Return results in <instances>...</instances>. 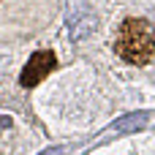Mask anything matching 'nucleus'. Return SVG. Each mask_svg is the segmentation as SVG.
Wrapping results in <instances>:
<instances>
[{
	"mask_svg": "<svg viewBox=\"0 0 155 155\" xmlns=\"http://www.w3.org/2000/svg\"><path fill=\"white\" fill-rule=\"evenodd\" d=\"M114 52L131 65L150 63L155 57V27L147 19H125L117 30Z\"/></svg>",
	"mask_w": 155,
	"mask_h": 155,
	"instance_id": "nucleus-1",
	"label": "nucleus"
},
{
	"mask_svg": "<svg viewBox=\"0 0 155 155\" xmlns=\"http://www.w3.org/2000/svg\"><path fill=\"white\" fill-rule=\"evenodd\" d=\"M98 19L93 14V8L87 5V0H68V27H71V38H87L95 30Z\"/></svg>",
	"mask_w": 155,
	"mask_h": 155,
	"instance_id": "nucleus-2",
	"label": "nucleus"
},
{
	"mask_svg": "<svg viewBox=\"0 0 155 155\" xmlns=\"http://www.w3.org/2000/svg\"><path fill=\"white\" fill-rule=\"evenodd\" d=\"M54 65H57V60H54V54H52V52H46V49L35 52V54L30 57V63L25 65L22 76H19L22 87H33V84H38L46 74H52V68H54Z\"/></svg>",
	"mask_w": 155,
	"mask_h": 155,
	"instance_id": "nucleus-3",
	"label": "nucleus"
},
{
	"mask_svg": "<svg viewBox=\"0 0 155 155\" xmlns=\"http://www.w3.org/2000/svg\"><path fill=\"white\" fill-rule=\"evenodd\" d=\"M144 125H147V114H128V117L112 123V131L128 134V131H139V128H144Z\"/></svg>",
	"mask_w": 155,
	"mask_h": 155,
	"instance_id": "nucleus-4",
	"label": "nucleus"
},
{
	"mask_svg": "<svg viewBox=\"0 0 155 155\" xmlns=\"http://www.w3.org/2000/svg\"><path fill=\"white\" fill-rule=\"evenodd\" d=\"M0 128H11V117H3L0 114Z\"/></svg>",
	"mask_w": 155,
	"mask_h": 155,
	"instance_id": "nucleus-5",
	"label": "nucleus"
},
{
	"mask_svg": "<svg viewBox=\"0 0 155 155\" xmlns=\"http://www.w3.org/2000/svg\"><path fill=\"white\" fill-rule=\"evenodd\" d=\"M60 155H65V153H60Z\"/></svg>",
	"mask_w": 155,
	"mask_h": 155,
	"instance_id": "nucleus-6",
	"label": "nucleus"
}]
</instances>
